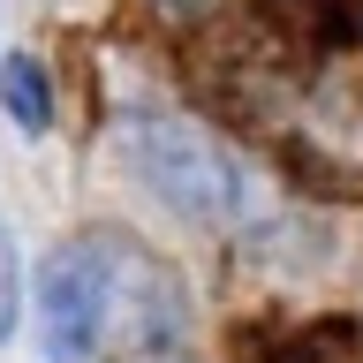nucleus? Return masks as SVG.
<instances>
[{
    "label": "nucleus",
    "instance_id": "f257e3e1",
    "mask_svg": "<svg viewBox=\"0 0 363 363\" xmlns=\"http://www.w3.org/2000/svg\"><path fill=\"white\" fill-rule=\"evenodd\" d=\"M45 363H159L189 333V288L152 242L91 227L38 265L30 288Z\"/></svg>",
    "mask_w": 363,
    "mask_h": 363
},
{
    "label": "nucleus",
    "instance_id": "f03ea898",
    "mask_svg": "<svg viewBox=\"0 0 363 363\" xmlns=\"http://www.w3.org/2000/svg\"><path fill=\"white\" fill-rule=\"evenodd\" d=\"M113 152L129 159V174L189 227L235 235V227L257 220V174H250L212 129L182 121V113H159V106L121 113V121H113Z\"/></svg>",
    "mask_w": 363,
    "mask_h": 363
},
{
    "label": "nucleus",
    "instance_id": "7ed1b4c3",
    "mask_svg": "<svg viewBox=\"0 0 363 363\" xmlns=\"http://www.w3.org/2000/svg\"><path fill=\"white\" fill-rule=\"evenodd\" d=\"M0 113H8L23 136L53 129V84H45L38 53H8V61H0Z\"/></svg>",
    "mask_w": 363,
    "mask_h": 363
},
{
    "label": "nucleus",
    "instance_id": "20e7f679",
    "mask_svg": "<svg viewBox=\"0 0 363 363\" xmlns=\"http://www.w3.org/2000/svg\"><path fill=\"white\" fill-rule=\"evenodd\" d=\"M16 318H23V265H16V235L0 220V340L16 333Z\"/></svg>",
    "mask_w": 363,
    "mask_h": 363
},
{
    "label": "nucleus",
    "instance_id": "39448f33",
    "mask_svg": "<svg viewBox=\"0 0 363 363\" xmlns=\"http://www.w3.org/2000/svg\"><path fill=\"white\" fill-rule=\"evenodd\" d=\"M174 8H197V0H174Z\"/></svg>",
    "mask_w": 363,
    "mask_h": 363
}]
</instances>
